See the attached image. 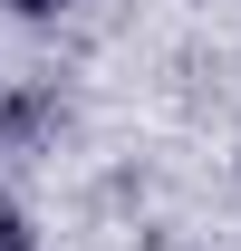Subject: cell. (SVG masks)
Returning a JSON list of instances; mask_svg holds the SVG:
<instances>
[{
    "mask_svg": "<svg viewBox=\"0 0 241 251\" xmlns=\"http://www.w3.org/2000/svg\"><path fill=\"white\" fill-rule=\"evenodd\" d=\"M0 251H29V232H20V213H0Z\"/></svg>",
    "mask_w": 241,
    "mask_h": 251,
    "instance_id": "cell-1",
    "label": "cell"
},
{
    "mask_svg": "<svg viewBox=\"0 0 241 251\" xmlns=\"http://www.w3.org/2000/svg\"><path fill=\"white\" fill-rule=\"evenodd\" d=\"M20 10H48V0H20Z\"/></svg>",
    "mask_w": 241,
    "mask_h": 251,
    "instance_id": "cell-2",
    "label": "cell"
}]
</instances>
